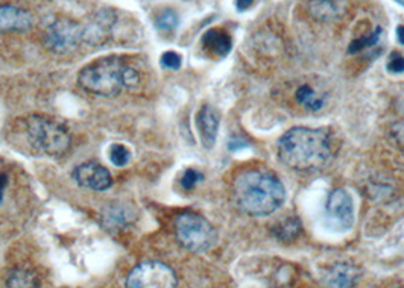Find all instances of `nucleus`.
<instances>
[{
	"label": "nucleus",
	"instance_id": "obj_1",
	"mask_svg": "<svg viewBox=\"0 0 404 288\" xmlns=\"http://www.w3.org/2000/svg\"><path fill=\"white\" fill-rule=\"evenodd\" d=\"M278 157L297 172H317L333 158L332 137L322 129L293 128L280 138Z\"/></svg>",
	"mask_w": 404,
	"mask_h": 288
},
{
	"label": "nucleus",
	"instance_id": "obj_2",
	"mask_svg": "<svg viewBox=\"0 0 404 288\" xmlns=\"http://www.w3.org/2000/svg\"><path fill=\"white\" fill-rule=\"evenodd\" d=\"M233 199L244 214L262 217L281 208L286 191L275 175L264 170H248L234 181Z\"/></svg>",
	"mask_w": 404,
	"mask_h": 288
},
{
	"label": "nucleus",
	"instance_id": "obj_3",
	"mask_svg": "<svg viewBox=\"0 0 404 288\" xmlns=\"http://www.w3.org/2000/svg\"><path fill=\"white\" fill-rule=\"evenodd\" d=\"M79 84L84 90L99 96H116L123 88L138 84L140 76L120 58H102L88 64L79 73Z\"/></svg>",
	"mask_w": 404,
	"mask_h": 288
},
{
	"label": "nucleus",
	"instance_id": "obj_4",
	"mask_svg": "<svg viewBox=\"0 0 404 288\" xmlns=\"http://www.w3.org/2000/svg\"><path fill=\"white\" fill-rule=\"evenodd\" d=\"M25 137L36 153L60 157L70 147V135L61 123L32 115L25 120Z\"/></svg>",
	"mask_w": 404,
	"mask_h": 288
},
{
	"label": "nucleus",
	"instance_id": "obj_5",
	"mask_svg": "<svg viewBox=\"0 0 404 288\" xmlns=\"http://www.w3.org/2000/svg\"><path fill=\"white\" fill-rule=\"evenodd\" d=\"M175 235L182 247L195 254L211 249L217 240L216 229L210 221L193 212H186L176 217Z\"/></svg>",
	"mask_w": 404,
	"mask_h": 288
},
{
	"label": "nucleus",
	"instance_id": "obj_6",
	"mask_svg": "<svg viewBox=\"0 0 404 288\" xmlns=\"http://www.w3.org/2000/svg\"><path fill=\"white\" fill-rule=\"evenodd\" d=\"M178 279L167 264L146 261L136 265L127 278V288H176Z\"/></svg>",
	"mask_w": 404,
	"mask_h": 288
},
{
	"label": "nucleus",
	"instance_id": "obj_7",
	"mask_svg": "<svg viewBox=\"0 0 404 288\" xmlns=\"http://www.w3.org/2000/svg\"><path fill=\"white\" fill-rule=\"evenodd\" d=\"M326 220L334 231H348L354 223V202L347 190L337 188L328 195Z\"/></svg>",
	"mask_w": 404,
	"mask_h": 288
},
{
	"label": "nucleus",
	"instance_id": "obj_8",
	"mask_svg": "<svg viewBox=\"0 0 404 288\" xmlns=\"http://www.w3.org/2000/svg\"><path fill=\"white\" fill-rule=\"evenodd\" d=\"M83 40V27L70 20H58L44 34V44L56 54H64Z\"/></svg>",
	"mask_w": 404,
	"mask_h": 288
},
{
	"label": "nucleus",
	"instance_id": "obj_9",
	"mask_svg": "<svg viewBox=\"0 0 404 288\" xmlns=\"http://www.w3.org/2000/svg\"><path fill=\"white\" fill-rule=\"evenodd\" d=\"M73 179L76 181L78 186L96 190V191H104L111 187V175H109L108 170L98 164V162L90 161L85 162V164L78 166L73 170Z\"/></svg>",
	"mask_w": 404,
	"mask_h": 288
},
{
	"label": "nucleus",
	"instance_id": "obj_10",
	"mask_svg": "<svg viewBox=\"0 0 404 288\" xmlns=\"http://www.w3.org/2000/svg\"><path fill=\"white\" fill-rule=\"evenodd\" d=\"M196 126H198V132H200L204 147L205 149H211L216 143V137L219 131L217 111L209 105L202 107L196 115Z\"/></svg>",
	"mask_w": 404,
	"mask_h": 288
},
{
	"label": "nucleus",
	"instance_id": "obj_11",
	"mask_svg": "<svg viewBox=\"0 0 404 288\" xmlns=\"http://www.w3.org/2000/svg\"><path fill=\"white\" fill-rule=\"evenodd\" d=\"M32 25L29 12L12 5L0 6V32H25Z\"/></svg>",
	"mask_w": 404,
	"mask_h": 288
},
{
	"label": "nucleus",
	"instance_id": "obj_12",
	"mask_svg": "<svg viewBox=\"0 0 404 288\" xmlns=\"http://www.w3.org/2000/svg\"><path fill=\"white\" fill-rule=\"evenodd\" d=\"M348 10V0H308V11L319 21L341 19Z\"/></svg>",
	"mask_w": 404,
	"mask_h": 288
},
{
	"label": "nucleus",
	"instance_id": "obj_13",
	"mask_svg": "<svg viewBox=\"0 0 404 288\" xmlns=\"http://www.w3.org/2000/svg\"><path fill=\"white\" fill-rule=\"evenodd\" d=\"M359 279V272L351 264H336L327 275L328 288H352Z\"/></svg>",
	"mask_w": 404,
	"mask_h": 288
},
{
	"label": "nucleus",
	"instance_id": "obj_14",
	"mask_svg": "<svg viewBox=\"0 0 404 288\" xmlns=\"http://www.w3.org/2000/svg\"><path fill=\"white\" fill-rule=\"evenodd\" d=\"M204 47L216 56H226L233 47L231 36L222 29H210L202 36Z\"/></svg>",
	"mask_w": 404,
	"mask_h": 288
},
{
	"label": "nucleus",
	"instance_id": "obj_15",
	"mask_svg": "<svg viewBox=\"0 0 404 288\" xmlns=\"http://www.w3.org/2000/svg\"><path fill=\"white\" fill-rule=\"evenodd\" d=\"M6 288H40V279L34 270L14 269L6 278Z\"/></svg>",
	"mask_w": 404,
	"mask_h": 288
},
{
	"label": "nucleus",
	"instance_id": "obj_16",
	"mask_svg": "<svg viewBox=\"0 0 404 288\" xmlns=\"http://www.w3.org/2000/svg\"><path fill=\"white\" fill-rule=\"evenodd\" d=\"M297 100L304 108L310 109V111H318L322 108V105H324V96H319L310 85H307V84L298 88Z\"/></svg>",
	"mask_w": 404,
	"mask_h": 288
},
{
	"label": "nucleus",
	"instance_id": "obj_17",
	"mask_svg": "<svg viewBox=\"0 0 404 288\" xmlns=\"http://www.w3.org/2000/svg\"><path fill=\"white\" fill-rule=\"evenodd\" d=\"M299 231H301V225H299L298 219H295V217H290V219H286V220L280 221L278 226H275V229H274V232L278 239L288 240V241L297 239Z\"/></svg>",
	"mask_w": 404,
	"mask_h": 288
},
{
	"label": "nucleus",
	"instance_id": "obj_18",
	"mask_svg": "<svg viewBox=\"0 0 404 288\" xmlns=\"http://www.w3.org/2000/svg\"><path fill=\"white\" fill-rule=\"evenodd\" d=\"M381 32H383V31H381V27H376V31H374L372 34H370V35H363V36H361V38L354 40V41H352V43L350 44L348 54H357V52H361V50H363V49H366V47L376 46V44H377L379 40H380Z\"/></svg>",
	"mask_w": 404,
	"mask_h": 288
},
{
	"label": "nucleus",
	"instance_id": "obj_19",
	"mask_svg": "<svg viewBox=\"0 0 404 288\" xmlns=\"http://www.w3.org/2000/svg\"><path fill=\"white\" fill-rule=\"evenodd\" d=\"M129 158H131V152L128 151L127 146L113 144L111 147H109V159H111L114 166L117 167L127 166Z\"/></svg>",
	"mask_w": 404,
	"mask_h": 288
},
{
	"label": "nucleus",
	"instance_id": "obj_20",
	"mask_svg": "<svg viewBox=\"0 0 404 288\" xmlns=\"http://www.w3.org/2000/svg\"><path fill=\"white\" fill-rule=\"evenodd\" d=\"M178 25V16L171 10L163 11L156 20V26L160 31H172Z\"/></svg>",
	"mask_w": 404,
	"mask_h": 288
},
{
	"label": "nucleus",
	"instance_id": "obj_21",
	"mask_svg": "<svg viewBox=\"0 0 404 288\" xmlns=\"http://www.w3.org/2000/svg\"><path fill=\"white\" fill-rule=\"evenodd\" d=\"M201 179H202V175L198 172V170L189 168V170H186V173L182 175L181 186L184 190H192Z\"/></svg>",
	"mask_w": 404,
	"mask_h": 288
},
{
	"label": "nucleus",
	"instance_id": "obj_22",
	"mask_svg": "<svg viewBox=\"0 0 404 288\" xmlns=\"http://www.w3.org/2000/svg\"><path fill=\"white\" fill-rule=\"evenodd\" d=\"M161 64H163V67L166 69L178 70L181 67V56L178 54H175V52H166V54L161 56Z\"/></svg>",
	"mask_w": 404,
	"mask_h": 288
},
{
	"label": "nucleus",
	"instance_id": "obj_23",
	"mask_svg": "<svg viewBox=\"0 0 404 288\" xmlns=\"http://www.w3.org/2000/svg\"><path fill=\"white\" fill-rule=\"evenodd\" d=\"M387 70L392 73H403L404 71V56L398 52H392L391 56H389L387 63Z\"/></svg>",
	"mask_w": 404,
	"mask_h": 288
},
{
	"label": "nucleus",
	"instance_id": "obj_24",
	"mask_svg": "<svg viewBox=\"0 0 404 288\" xmlns=\"http://www.w3.org/2000/svg\"><path fill=\"white\" fill-rule=\"evenodd\" d=\"M253 2H254V0H236V8L239 11H245V10L249 8V6L253 5Z\"/></svg>",
	"mask_w": 404,
	"mask_h": 288
},
{
	"label": "nucleus",
	"instance_id": "obj_25",
	"mask_svg": "<svg viewBox=\"0 0 404 288\" xmlns=\"http://www.w3.org/2000/svg\"><path fill=\"white\" fill-rule=\"evenodd\" d=\"M6 182H8V178H6V175L0 173V201H2V196H3V190L6 187Z\"/></svg>",
	"mask_w": 404,
	"mask_h": 288
},
{
	"label": "nucleus",
	"instance_id": "obj_26",
	"mask_svg": "<svg viewBox=\"0 0 404 288\" xmlns=\"http://www.w3.org/2000/svg\"><path fill=\"white\" fill-rule=\"evenodd\" d=\"M246 146V143L245 142H239V140H234V142H230V149L231 151H237V149H240V147H245Z\"/></svg>",
	"mask_w": 404,
	"mask_h": 288
},
{
	"label": "nucleus",
	"instance_id": "obj_27",
	"mask_svg": "<svg viewBox=\"0 0 404 288\" xmlns=\"http://www.w3.org/2000/svg\"><path fill=\"white\" fill-rule=\"evenodd\" d=\"M396 35H398V41L404 44V26H398V29H396Z\"/></svg>",
	"mask_w": 404,
	"mask_h": 288
},
{
	"label": "nucleus",
	"instance_id": "obj_28",
	"mask_svg": "<svg viewBox=\"0 0 404 288\" xmlns=\"http://www.w3.org/2000/svg\"><path fill=\"white\" fill-rule=\"evenodd\" d=\"M396 2H398L401 6H404V0H396Z\"/></svg>",
	"mask_w": 404,
	"mask_h": 288
}]
</instances>
